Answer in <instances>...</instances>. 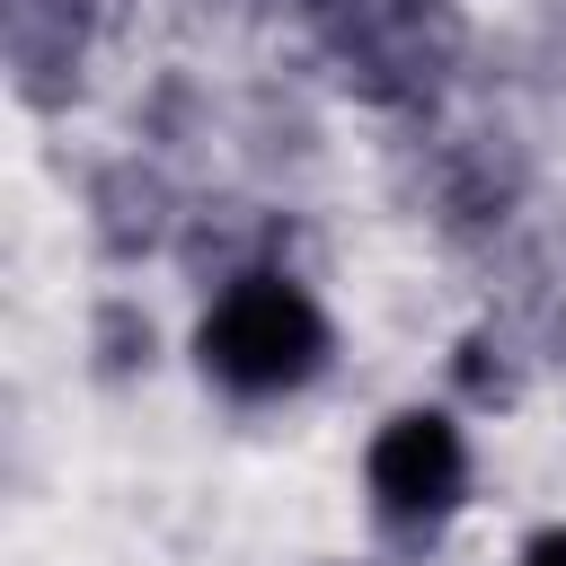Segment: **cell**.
I'll return each instance as SVG.
<instances>
[{"instance_id":"6da1fadb","label":"cell","mask_w":566,"mask_h":566,"mask_svg":"<svg viewBox=\"0 0 566 566\" xmlns=\"http://www.w3.org/2000/svg\"><path fill=\"white\" fill-rule=\"evenodd\" d=\"M203 354L239 380V389H274V380H301L310 354H318V318L292 283H239L212 327H203Z\"/></svg>"},{"instance_id":"7a4b0ae2","label":"cell","mask_w":566,"mask_h":566,"mask_svg":"<svg viewBox=\"0 0 566 566\" xmlns=\"http://www.w3.org/2000/svg\"><path fill=\"white\" fill-rule=\"evenodd\" d=\"M380 495L389 504H451V486H460V442H451V424H433V416H407L389 442H380Z\"/></svg>"}]
</instances>
